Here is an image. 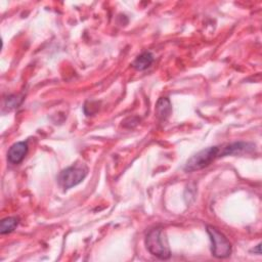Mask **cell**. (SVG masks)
<instances>
[{"label":"cell","mask_w":262,"mask_h":262,"mask_svg":"<svg viewBox=\"0 0 262 262\" xmlns=\"http://www.w3.org/2000/svg\"><path fill=\"white\" fill-rule=\"evenodd\" d=\"M88 174V168L83 163L74 164L62 170L58 177V183L63 189L72 188L81 183Z\"/></svg>","instance_id":"3957f363"},{"label":"cell","mask_w":262,"mask_h":262,"mask_svg":"<svg viewBox=\"0 0 262 262\" xmlns=\"http://www.w3.org/2000/svg\"><path fill=\"white\" fill-rule=\"evenodd\" d=\"M207 232L210 236V241L212 245V248H211L212 255L219 259L229 257L231 254L232 248L227 237L218 228L212 225L207 226Z\"/></svg>","instance_id":"277c9868"},{"label":"cell","mask_w":262,"mask_h":262,"mask_svg":"<svg viewBox=\"0 0 262 262\" xmlns=\"http://www.w3.org/2000/svg\"><path fill=\"white\" fill-rule=\"evenodd\" d=\"M155 111H156V116L159 120H161V121L167 120L172 112V104H171L169 98H167V97L159 98V100L157 101Z\"/></svg>","instance_id":"8992f818"},{"label":"cell","mask_w":262,"mask_h":262,"mask_svg":"<svg viewBox=\"0 0 262 262\" xmlns=\"http://www.w3.org/2000/svg\"><path fill=\"white\" fill-rule=\"evenodd\" d=\"M19 219L16 217H7L2 219L1 223H0V232L1 234H5V233H9L11 231H13L15 229V227L18 224Z\"/></svg>","instance_id":"ba28073f"},{"label":"cell","mask_w":262,"mask_h":262,"mask_svg":"<svg viewBox=\"0 0 262 262\" xmlns=\"http://www.w3.org/2000/svg\"><path fill=\"white\" fill-rule=\"evenodd\" d=\"M154 61V55L149 51H144L139 54L133 61L132 67L137 71H143L147 69Z\"/></svg>","instance_id":"52a82bcc"},{"label":"cell","mask_w":262,"mask_h":262,"mask_svg":"<svg viewBox=\"0 0 262 262\" xmlns=\"http://www.w3.org/2000/svg\"><path fill=\"white\" fill-rule=\"evenodd\" d=\"M260 247H261V245H260V244H259V245H257V246H256V249H254V252H257V254H261Z\"/></svg>","instance_id":"9c48e42d"},{"label":"cell","mask_w":262,"mask_h":262,"mask_svg":"<svg viewBox=\"0 0 262 262\" xmlns=\"http://www.w3.org/2000/svg\"><path fill=\"white\" fill-rule=\"evenodd\" d=\"M145 246L147 251L159 259L167 260L171 257L168 241L161 228H154L145 236Z\"/></svg>","instance_id":"6da1fadb"},{"label":"cell","mask_w":262,"mask_h":262,"mask_svg":"<svg viewBox=\"0 0 262 262\" xmlns=\"http://www.w3.org/2000/svg\"><path fill=\"white\" fill-rule=\"evenodd\" d=\"M220 157L221 146H210L204 148L187 160L184 166V170L186 172H193L204 169L205 167L209 166L213 161Z\"/></svg>","instance_id":"7a4b0ae2"},{"label":"cell","mask_w":262,"mask_h":262,"mask_svg":"<svg viewBox=\"0 0 262 262\" xmlns=\"http://www.w3.org/2000/svg\"><path fill=\"white\" fill-rule=\"evenodd\" d=\"M28 152V143L26 141H18L13 143L7 152V160L10 164H19Z\"/></svg>","instance_id":"5b68a950"}]
</instances>
